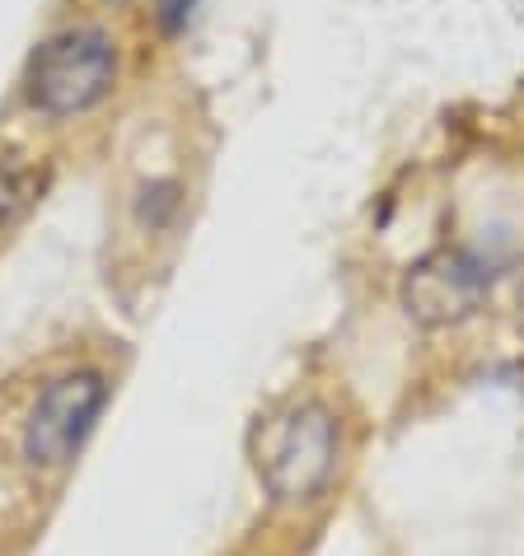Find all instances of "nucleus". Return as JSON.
Wrapping results in <instances>:
<instances>
[{
	"instance_id": "f257e3e1",
	"label": "nucleus",
	"mask_w": 524,
	"mask_h": 556,
	"mask_svg": "<svg viewBox=\"0 0 524 556\" xmlns=\"http://www.w3.org/2000/svg\"><path fill=\"white\" fill-rule=\"evenodd\" d=\"M258 477L276 501H314L337 472V421L323 403H290L258 430Z\"/></svg>"
},
{
	"instance_id": "f03ea898",
	"label": "nucleus",
	"mask_w": 524,
	"mask_h": 556,
	"mask_svg": "<svg viewBox=\"0 0 524 556\" xmlns=\"http://www.w3.org/2000/svg\"><path fill=\"white\" fill-rule=\"evenodd\" d=\"M113 42L99 28H66L42 42L28 61V99L52 117L85 113L113 89Z\"/></svg>"
},
{
	"instance_id": "7ed1b4c3",
	"label": "nucleus",
	"mask_w": 524,
	"mask_h": 556,
	"mask_svg": "<svg viewBox=\"0 0 524 556\" xmlns=\"http://www.w3.org/2000/svg\"><path fill=\"white\" fill-rule=\"evenodd\" d=\"M108 403V379L99 369H71L57 375L24 421V458L34 468H66L99 426V412Z\"/></svg>"
},
{
	"instance_id": "20e7f679",
	"label": "nucleus",
	"mask_w": 524,
	"mask_h": 556,
	"mask_svg": "<svg viewBox=\"0 0 524 556\" xmlns=\"http://www.w3.org/2000/svg\"><path fill=\"white\" fill-rule=\"evenodd\" d=\"M491 286V267L469 249H440L426 262H417L408 276V314L440 328V323H459L469 318L477 300Z\"/></svg>"
},
{
	"instance_id": "39448f33",
	"label": "nucleus",
	"mask_w": 524,
	"mask_h": 556,
	"mask_svg": "<svg viewBox=\"0 0 524 556\" xmlns=\"http://www.w3.org/2000/svg\"><path fill=\"white\" fill-rule=\"evenodd\" d=\"M160 5V24L164 28H183L188 24V14L197 10V0H155Z\"/></svg>"
},
{
	"instance_id": "423d86ee",
	"label": "nucleus",
	"mask_w": 524,
	"mask_h": 556,
	"mask_svg": "<svg viewBox=\"0 0 524 556\" xmlns=\"http://www.w3.org/2000/svg\"><path fill=\"white\" fill-rule=\"evenodd\" d=\"M520 318H524V281H520Z\"/></svg>"
}]
</instances>
